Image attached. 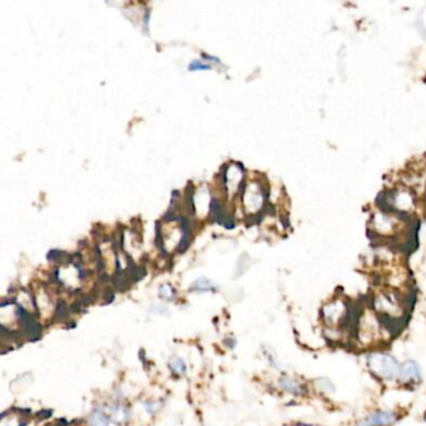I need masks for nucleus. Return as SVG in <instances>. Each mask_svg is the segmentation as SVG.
Masks as SVG:
<instances>
[{
    "instance_id": "f257e3e1",
    "label": "nucleus",
    "mask_w": 426,
    "mask_h": 426,
    "mask_svg": "<svg viewBox=\"0 0 426 426\" xmlns=\"http://www.w3.org/2000/svg\"><path fill=\"white\" fill-rule=\"evenodd\" d=\"M366 365L372 375L385 381L398 380L400 372V363L390 352L372 351L366 358Z\"/></svg>"
},
{
    "instance_id": "f03ea898",
    "label": "nucleus",
    "mask_w": 426,
    "mask_h": 426,
    "mask_svg": "<svg viewBox=\"0 0 426 426\" xmlns=\"http://www.w3.org/2000/svg\"><path fill=\"white\" fill-rule=\"evenodd\" d=\"M322 319L328 326H338L345 320L347 314V305L344 301L335 299L322 306Z\"/></svg>"
},
{
    "instance_id": "7ed1b4c3",
    "label": "nucleus",
    "mask_w": 426,
    "mask_h": 426,
    "mask_svg": "<svg viewBox=\"0 0 426 426\" xmlns=\"http://www.w3.org/2000/svg\"><path fill=\"white\" fill-rule=\"evenodd\" d=\"M423 379L421 366L415 360H406L401 364L398 381L402 385H418Z\"/></svg>"
},
{
    "instance_id": "20e7f679",
    "label": "nucleus",
    "mask_w": 426,
    "mask_h": 426,
    "mask_svg": "<svg viewBox=\"0 0 426 426\" xmlns=\"http://www.w3.org/2000/svg\"><path fill=\"white\" fill-rule=\"evenodd\" d=\"M398 420V414L391 410H376L361 419L356 426H391Z\"/></svg>"
},
{
    "instance_id": "39448f33",
    "label": "nucleus",
    "mask_w": 426,
    "mask_h": 426,
    "mask_svg": "<svg viewBox=\"0 0 426 426\" xmlns=\"http://www.w3.org/2000/svg\"><path fill=\"white\" fill-rule=\"evenodd\" d=\"M374 309L386 316H399L400 305L390 295H379L374 299Z\"/></svg>"
},
{
    "instance_id": "423d86ee",
    "label": "nucleus",
    "mask_w": 426,
    "mask_h": 426,
    "mask_svg": "<svg viewBox=\"0 0 426 426\" xmlns=\"http://www.w3.org/2000/svg\"><path fill=\"white\" fill-rule=\"evenodd\" d=\"M377 329H379V324H374V317L364 316L361 321L359 322L358 334L356 335L363 341V344H369V342L374 341L375 338L379 334Z\"/></svg>"
},
{
    "instance_id": "0eeeda50",
    "label": "nucleus",
    "mask_w": 426,
    "mask_h": 426,
    "mask_svg": "<svg viewBox=\"0 0 426 426\" xmlns=\"http://www.w3.org/2000/svg\"><path fill=\"white\" fill-rule=\"evenodd\" d=\"M279 386L283 391L287 394H291V395H303L305 389L304 386L299 383L298 380H295L294 377L289 376V375H283L280 379H279Z\"/></svg>"
},
{
    "instance_id": "6e6552de",
    "label": "nucleus",
    "mask_w": 426,
    "mask_h": 426,
    "mask_svg": "<svg viewBox=\"0 0 426 426\" xmlns=\"http://www.w3.org/2000/svg\"><path fill=\"white\" fill-rule=\"evenodd\" d=\"M312 384H314V388L317 391L325 394V395H333L336 390L335 385L329 377H317V379L312 381Z\"/></svg>"
},
{
    "instance_id": "1a4fd4ad",
    "label": "nucleus",
    "mask_w": 426,
    "mask_h": 426,
    "mask_svg": "<svg viewBox=\"0 0 426 426\" xmlns=\"http://www.w3.org/2000/svg\"><path fill=\"white\" fill-rule=\"evenodd\" d=\"M89 426H109V418L103 409H95L89 418Z\"/></svg>"
},
{
    "instance_id": "9d476101",
    "label": "nucleus",
    "mask_w": 426,
    "mask_h": 426,
    "mask_svg": "<svg viewBox=\"0 0 426 426\" xmlns=\"http://www.w3.org/2000/svg\"><path fill=\"white\" fill-rule=\"evenodd\" d=\"M110 413H112V418L114 419L116 423H123V421L128 420L129 415H130L128 407L121 404L113 405V406L110 407Z\"/></svg>"
},
{
    "instance_id": "9b49d317",
    "label": "nucleus",
    "mask_w": 426,
    "mask_h": 426,
    "mask_svg": "<svg viewBox=\"0 0 426 426\" xmlns=\"http://www.w3.org/2000/svg\"><path fill=\"white\" fill-rule=\"evenodd\" d=\"M169 368L170 370H171L174 374L178 375V376H181V375H184L186 372L185 361L181 358H178V356H174V358L170 359Z\"/></svg>"
},
{
    "instance_id": "f8f14e48",
    "label": "nucleus",
    "mask_w": 426,
    "mask_h": 426,
    "mask_svg": "<svg viewBox=\"0 0 426 426\" xmlns=\"http://www.w3.org/2000/svg\"><path fill=\"white\" fill-rule=\"evenodd\" d=\"M214 285H213V283L211 282H209L208 279H205V278H201V279H198L197 282L194 283V284H193V286H192V289L193 290H197V291H210V290H213L214 289Z\"/></svg>"
},
{
    "instance_id": "ddd939ff",
    "label": "nucleus",
    "mask_w": 426,
    "mask_h": 426,
    "mask_svg": "<svg viewBox=\"0 0 426 426\" xmlns=\"http://www.w3.org/2000/svg\"><path fill=\"white\" fill-rule=\"evenodd\" d=\"M159 294L161 295V298L167 299V300H172L174 299V290L170 286H161V289L159 290Z\"/></svg>"
},
{
    "instance_id": "4468645a",
    "label": "nucleus",
    "mask_w": 426,
    "mask_h": 426,
    "mask_svg": "<svg viewBox=\"0 0 426 426\" xmlns=\"http://www.w3.org/2000/svg\"><path fill=\"white\" fill-rule=\"evenodd\" d=\"M189 244H190V236H189V234H183V236H181L180 239V243H179L178 246V252L184 253L186 250V249L189 248Z\"/></svg>"
},
{
    "instance_id": "2eb2a0df",
    "label": "nucleus",
    "mask_w": 426,
    "mask_h": 426,
    "mask_svg": "<svg viewBox=\"0 0 426 426\" xmlns=\"http://www.w3.org/2000/svg\"><path fill=\"white\" fill-rule=\"evenodd\" d=\"M209 68H210V65L202 64L201 61L199 60H194L190 65H189V69H190V70H195V69H209Z\"/></svg>"
}]
</instances>
